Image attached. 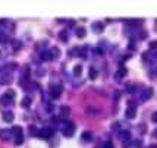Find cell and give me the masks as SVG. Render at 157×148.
<instances>
[{"mask_svg":"<svg viewBox=\"0 0 157 148\" xmlns=\"http://www.w3.org/2000/svg\"><path fill=\"white\" fill-rule=\"evenodd\" d=\"M62 132H63V135L65 136H72L74 134H75V125H74V123H66V125H65V128L62 129Z\"/></svg>","mask_w":157,"mask_h":148,"instance_id":"cell-1","label":"cell"},{"mask_svg":"<svg viewBox=\"0 0 157 148\" xmlns=\"http://www.w3.org/2000/svg\"><path fill=\"white\" fill-rule=\"evenodd\" d=\"M53 129H50V128H44V129H41L40 132H38V136L41 138V139H50L52 136H53Z\"/></svg>","mask_w":157,"mask_h":148,"instance_id":"cell-2","label":"cell"},{"mask_svg":"<svg viewBox=\"0 0 157 148\" xmlns=\"http://www.w3.org/2000/svg\"><path fill=\"white\" fill-rule=\"evenodd\" d=\"M13 98H15V92L13 91H8V92H5L2 95V103L3 104H9V103L13 101Z\"/></svg>","mask_w":157,"mask_h":148,"instance_id":"cell-3","label":"cell"},{"mask_svg":"<svg viewBox=\"0 0 157 148\" xmlns=\"http://www.w3.org/2000/svg\"><path fill=\"white\" fill-rule=\"evenodd\" d=\"M153 97V89L151 88H145L143 92H141V101H147V100H150V98Z\"/></svg>","mask_w":157,"mask_h":148,"instance_id":"cell-4","label":"cell"},{"mask_svg":"<svg viewBox=\"0 0 157 148\" xmlns=\"http://www.w3.org/2000/svg\"><path fill=\"white\" fill-rule=\"evenodd\" d=\"M60 94H62V87H60V85H56V87H52V88H50V95H52V98H59Z\"/></svg>","mask_w":157,"mask_h":148,"instance_id":"cell-5","label":"cell"},{"mask_svg":"<svg viewBox=\"0 0 157 148\" xmlns=\"http://www.w3.org/2000/svg\"><path fill=\"white\" fill-rule=\"evenodd\" d=\"M119 139H122V141H129L131 139V132L129 131H126V129H123V131H121L119 132Z\"/></svg>","mask_w":157,"mask_h":148,"instance_id":"cell-6","label":"cell"},{"mask_svg":"<svg viewBox=\"0 0 157 148\" xmlns=\"http://www.w3.org/2000/svg\"><path fill=\"white\" fill-rule=\"evenodd\" d=\"M115 76H116V79H118V81H121L122 78H125V76H126V69H125V67H121V69L116 72V75H115Z\"/></svg>","mask_w":157,"mask_h":148,"instance_id":"cell-7","label":"cell"},{"mask_svg":"<svg viewBox=\"0 0 157 148\" xmlns=\"http://www.w3.org/2000/svg\"><path fill=\"white\" fill-rule=\"evenodd\" d=\"M13 119H15V116H13L12 112H5L3 113V120L5 122H13Z\"/></svg>","mask_w":157,"mask_h":148,"instance_id":"cell-8","label":"cell"},{"mask_svg":"<svg viewBox=\"0 0 157 148\" xmlns=\"http://www.w3.org/2000/svg\"><path fill=\"white\" fill-rule=\"evenodd\" d=\"M126 119H134L135 117V109H132V107H128L126 109V113H125Z\"/></svg>","mask_w":157,"mask_h":148,"instance_id":"cell-9","label":"cell"},{"mask_svg":"<svg viewBox=\"0 0 157 148\" xmlns=\"http://www.w3.org/2000/svg\"><path fill=\"white\" fill-rule=\"evenodd\" d=\"M88 75H90V78H91V79H96L97 78V69L96 67H90V72H88Z\"/></svg>","mask_w":157,"mask_h":148,"instance_id":"cell-10","label":"cell"},{"mask_svg":"<svg viewBox=\"0 0 157 148\" xmlns=\"http://www.w3.org/2000/svg\"><path fill=\"white\" fill-rule=\"evenodd\" d=\"M10 134H13L15 136H19V135H22V129H21L19 126H15V128H12Z\"/></svg>","mask_w":157,"mask_h":148,"instance_id":"cell-11","label":"cell"},{"mask_svg":"<svg viewBox=\"0 0 157 148\" xmlns=\"http://www.w3.org/2000/svg\"><path fill=\"white\" fill-rule=\"evenodd\" d=\"M82 139H84V141H91V139H93V135H91V132L85 131V132L82 134Z\"/></svg>","mask_w":157,"mask_h":148,"instance_id":"cell-12","label":"cell"},{"mask_svg":"<svg viewBox=\"0 0 157 148\" xmlns=\"http://www.w3.org/2000/svg\"><path fill=\"white\" fill-rule=\"evenodd\" d=\"M41 59H44V60H52L53 57L50 56L49 52H43V53H41Z\"/></svg>","mask_w":157,"mask_h":148,"instance_id":"cell-13","label":"cell"},{"mask_svg":"<svg viewBox=\"0 0 157 148\" xmlns=\"http://www.w3.org/2000/svg\"><path fill=\"white\" fill-rule=\"evenodd\" d=\"M81 72H82V67H81L79 65L74 67V75H75V76H78V75H81Z\"/></svg>","mask_w":157,"mask_h":148,"instance_id":"cell-14","label":"cell"},{"mask_svg":"<svg viewBox=\"0 0 157 148\" xmlns=\"http://www.w3.org/2000/svg\"><path fill=\"white\" fill-rule=\"evenodd\" d=\"M60 112H62V116H66V114H69L71 109H69V107H66V106H63V107L60 109Z\"/></svg>","mask_w":157,"mask_h":148,"instance_id":"cell-15","label":"cell"},{"mask_svg":"<svg viewBox=\"0 0 157 148\" xmlns=\"http://www.w3.org/2000/svg\"><path fill=\"white\" fill-rule=\"evenodd\" d=\"M101 148H115V145L112 144L110 141H106V142H103V145H101Z\"/></svg>","mask_w":157,"mask_h":148,"instance_id":"cell-16","label":"cell"},{"mask_svg":"<svg viewBox=\"0 0 157 148\" xmlns=\"http://www.w3.org/2000/svg\"><path fill=\"white\" fill-rule=\"evenodd\" d=\"M76 35H78L79 38H84V37H85V30H84V28H79L78 32H76Z\"/></svg>","mask_w":157,"mask_h":148,"instance_id":"cell-17","label":"cell"},{"mask_svg":"<svg viewBox=\"0 0 157 148\" xmlns=\"http://www.w3.org/2000/svg\"><path fill=\"white\" fill-rule=\"evenodd\" d=\"M22 142H24V136H22V135L16 136V139H15V144H16V145H21Z\"/></svg>","mask_w":157,"mask_h":148,"instance_id":"cell-18","label":"cell"},{"mask_svg":"<svg viewBox=\"0 0 157 148\" xmlns=\"http://www.w3.org/2000/svg\"><path fill=\"white\" fill-rule=\"evenodd\" d=\"M9 135H10V134H9V131H2V138H3L5 141H8V139H9Z\"/></svg>","mask_w":157,"mask_h":148,"instance_id":"cell-19","label":"cell"},{"mask_svg":"<svg viewBox=\"0 0 157 148\" xmlns=\"http://www.w3.org/2000/svg\"><path fill=\"white\" fill-rule=\"evenodd\" d=\"M93 27H94V28H96L97 31H101V30L104 28V25H103V23H94V25H93Z\"/></svg>","mask_w":157,"mask_h":148,"instance_id":"cell-20","label":"cell"},{"mask_svg":"<svg viewBox=\"0 0 157 148\" xmlns=\"http://www.w3.org/2000/svg\"><path fill=\"white\" fill-rule=\"evenodd\" d=\"M30 104H31V98H30V97H25V98H24V106L28 107Z\"/></svg>","mask_w":157,"mask_h":148,"instance_id":"cell-21","label":"cell"},{"mask_svg":"<svg viewBox=\"0 0 157 148\" xmlns=\"http://www.w3.org/2000/svg\"><path fill=\"white\" fill-rule=\"evenodd\" d=\"M151 120H153L154 123H157V112H156V113H153V116H151Z\"/></svg>","mask_w":157,"mask_h":148,"instance_id":"cell-22","label":"cell"},{"mask_svg":"<svg viewBox=\"0 0 157 148\" xmlns=\"http://www.w3.org/2000/svg\"><path fill=\"white\" fill-rule=\"evenodd\" d=\"M60 38H62V40H68V35H66V32H60Z\"/></svg>","mask_w":157,"mask_h":148,"instance_id":"cell-23","label":"cell"},{"mask_svg":"<svg viewBox=\"0 0 157 148\" xmlns=\"http://www.w3.org/2000/svg\"><path fill=\"white\" fill-rule=\"evenodd\" d=\"M150 47H151V48H156V47H157V41H151V43H150Z\"/></svg>","mask_w":157,"mask_h":148,"instance_id":"cell-24","label":"cell"},{"mask_svg":"<svg viewBox=\"0 0 157 148\" xmlns=\"http://www.w3.org/2000/svg\"><path fill=\"white\" fill-rule=\"evenodd\" d=\"M151 60H156V62H157V53H153V56H151Z\"/></svg>","mask_w":157,"mask_h":148,"instance_id":"cell-25","label":"cell"},{"mask_svg":"<svg viewBox=\"0 0 157 148\" xmlns=\"http://www.w3.org/2000/svg\"><path fill=\"white\" fill-rule=\"evenodd\" d=\"M153 136L157 139V129H154V132H153Z\"/></svg>","mask_w":157,"mask_h":148,"instance_id":"cell-26","label":"cell"},{"mask_svg":"<svg viewBox=\"0 0 157 148\" xmlns=\"http://www.w3.org/2000/svg\"><path fill=\"white\" fill-rule=\"evenodd\" d=\"M147 148H157V145H148Z\"/></svg>","mask_w":157,"mask_h":148,"instance_id":"cell-27","label":"cell"},{"mask_svg":"<svg viewBox=\"0 0 157 148\" xmlns=\"http://www.w3.org/2000/svg\"><path fill=\"white\" fill-rule=\"evenodd\" d=\"M154 73H156V76H157V69H156V72H154Z\"/></svg>","mask_w":157,"mask_h":148,"instance_id":"cell-28","label":"cell"}]
</instances>
